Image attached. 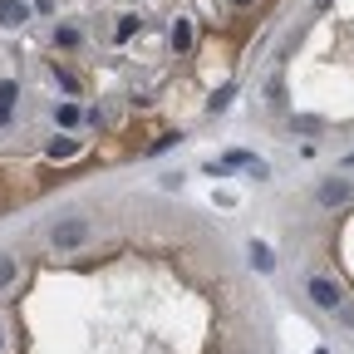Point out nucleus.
Here are the masks:
<instances>
[{"mask_svg":"<svg viewBox=\"0 0 354 354\" xmlns=\"http://www.w3.org/2000/svg\"><path fill=\"white\" fill-rule=\"evenodd\" d=\"M50 241H55V251H74V246H84V241H88V221H84V216H64L59 227L50 232Z\"/></svg>","mask_w":354,"mask_h":354,"instance_id":"f257e3e1","label":"nucleus"},{"mask_svg":"<svg viewBox=\"0 0 354 354\" xmlns=\"http://www.w3.org/2000/svg\"><path fill=\"white\" fill-rule=\"evenodd\" d=\"M305 290H310V300H315L320 310H339V300H344V295H339V286H335V281H325V276H315Z\"/></svg>","mask_w":354,"mask_h":354,"instance_id":"f03ea898","label":"nucleus"},{"mask_svg":"<svg viewBox=\"0 0 354 354\" xmlns=\"http://www.w3.org/2000/svg\"><path fill=\"white\" fill-rule=\"evenodd\" d=\"M30 20V6L25 0H0V30H20Z\"/></svg>","mask_w":354,"mask_h":354,"instance_id":"7ed1b4c3","label":"nucleus"},{"mask_svg":"<svg viewBox=\"0 0 354 354\" xmlns=\"http://www.w3.org/2000/svg\"><path fill=\"white\" fill-rule=\"evenodd\" d=\"M344 202H349V183H344V177L320 183V207H344Z\"/></svg>","mask_w":354,"mask_h":354,"instance_id":"20e7f679","label":"nucleus"},{"mask_svg":"<svg viewBox=\"0 0 354 354\" xmlns=\"http://www.w3.org/2000/svg\"><path fill=\"white\" fill-rule=\"evenodd\" d=\"M15 99H20V84H15V79H0V128L10 123V113H15Z\"/></svg>","mask_w":354,"mask_h":354,"instance_id":"39448f33","label":"nucleus"},{"mask_svg":"<svg viewBox=\"0 0 354 354\" xmlns=\"http://www.w3.org/2000/svg\"><path fill=\"white\" fill-rule=\"evenodd\" d=\"M167 39H172V50H177V55H187V50H192V20H172Z\"/></svg>","mask_w":354,"mask_h":354,"instance_id":"423d86ee","label":"nucleus"},{"mask_svg":"<svg viewBox=\"0 0 354 354\" xmlns=\"http://www.w3.org/2000/svg\"><path fill=\"white\" fill-rule=\"evenodd\" d=\"M232 99H236V84H221L216 94L207 99V113H227V109H232Z\"/></svg>","mask_w":354,"mask_h":354,"instance_id":"0eeeda50","label":"nucleus"},{"mask_svg":"<svg viewBox=\"0 0 354 354\" xmlns=\"http://www.w3.org/2000/svg\"><path fill=\"white\" fill-rule=\"evenodd\" d=\"M251 266H256V271H276V256H271L266 241H251Z\"/></svg>","mask_w":354,"mask_h":354,"instance_id":"6e6552de","label":"nucleus"},{"mask_svg":"<svg viewBox=\"0 0 354 354\" xmlns=\"http://www.w3.org/2000/svg\"><path fill=\"white\" fill-rule=\"evenodd\" d=\"M15 276H20L15 256H6V251H0V290H10V286H15Z\"/></svg>","mask_w":354,"mask_h":354,"instance_id":"1a4fd4ad","label":"nucleus"},{"mask_svg":"<svg viewBox=\"0 0 354 354\" xmlns=\"http://www.w3.org/2000/svg\"><path fill=\"white\" fill-rule=\"evenodd\" d=\"M74 153H79V138H55V143H50V158H55V162H64V158H74Z\"/></svg>","mask_w":354,"mask_h":354,"instance_id":"9d476101","label":"nucleus"},{"mask_svg":"<svg viewBox=\"0 0 354 354\" xmlns=\"http://www.w3.org/2000/svg\"><path fill=\"white\" fill-rule=\"evenodd\" d=\"M143 20L138 15H118V25H113V39H133V30H138Z\"/></svg>","mask_w":354,"mask_h":354,"instance_id":"9b49d317","label":"nucleus"},{"mask_svg":"<svg viewBox=\"0 0 354 354\" xmlns=\"http://www.w3.org/2000/svg\"><path fill=\"white\" fill-rule=\"evenodd\" d=\"M55 118H59V128H74L79 123V104H55Z\"/></svg>","mask_w":354,"mask_h":354,"instance_id":"f8f14e48","label":"nucleus"},{"mask_svg":"<svg viewBox=\"0 0 354 354\" xmlns=\"http://www.w3.org/2000/svg\"><path fill=\"white\" fill-rule=\"evenodd\" d=\"M55 44H64V50H74V44H79V30H69V25H64V30H55Z\"/></svg>","mask_w":354,"mask_h":354,"instance_id":"ddd939ff","label":"nucleus"},{"mask_svg":"<svg viewBox=\"0 0 354 354\" xmlns=\"http://www.w3.org/2000/svg\"><path fill=\"white\" fill-rule=\"evenodd\" d=\"M172 143H183V133H162V138H158V143H153V148H148V153H167V148H172Z\"/></svg>","mask_w":354,"mask_h":354,"instance_id":"4468645a","label":"nucleus"},{"mask_svg":"<svg viewBox=\"0 0 354 354\" xmlns=\"http://www.w3.org/2000/svg\"><path fill=\"white\" fill-rule=\"evenodd\" d=\"M0 344H6V335H0Z\"/></svg>","mask_w":354,"mask_h":354,"instance_id":"2eb2a0df","label":"nucleus"},{"mask_svg":"<svg viewBox=\"0 0 354 354\" xmlns=\"http://www.w3.org/2000/svg\"><path fill=\"white\" fill-rule=\"evenodd\" d=\"M315 354H325V349H315Z\"/></svg>","mask_w":354,"mask_h":354,"instance_id":"dca6fc26","label":"nucleus"},{"mask_svg":"<svg viewBox=\"0 0 354 354\" xmlns=\"http://www.w3.org/2000/svg\"><path fill=\"white\" fill-rule=\"evenodd\" d=\"M349 162H354V153H349Z\"/></svg>","mask_w":354,"mask_h":354,"instance_id":"f3484780","label":"nucleus"}]
</instances>
